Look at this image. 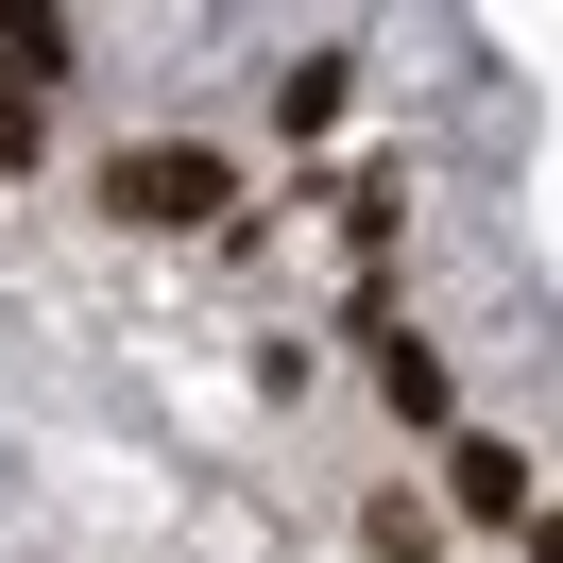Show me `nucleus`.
<instances>
[{
  "instance_id": "nucleus-1",
  "label": "nucleus",
  "mask_w": 563,
  "mask_h": 563,
  "mask_svg": "<svg viewBox=\"0 0 563 563\" xmlns=\"http://www.w3.org/2000/svg\"><path fill=\"white\" fill-rule=\"evenodd\" d=\"M103 206H120V222H222V154H206V137H137V154L103 172Z\"/></svg>"
},
{
  "instance_id": "nucleus-2",
  "label": "nucleus",
  "mask_w": 563,
  "mask_h": 563,
  "mask_svg": "<svg viewBox=\"0 0 563 563\" xmlns=\"http://www.w3.org/2000/svg\"><path fill=\"white\" fill-rule=\"evenodd\" d=\"M444 478H461V529H529V461H512V444H478V427H461Z\"/></svg>"
},
{
  "instance_id": "nucleus-3",
  "label": "nucleus",
  "mask_w": 563,
  "mask_h": 563,
  "mask_svg": "<svg viewBox=\"0 0 563 563\" xmlns=\"http://www.w3.org/2000/svg\"><path fill=\"white\" fill-rule=\"evenodd\" d=\"M274 120H290V137H324V120H342V52H308V69L274 86Z\"/></svg>"
}]
</instances>
